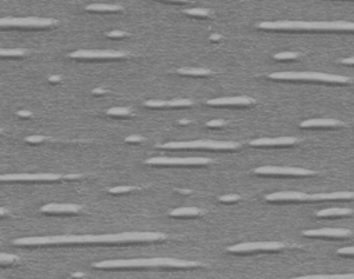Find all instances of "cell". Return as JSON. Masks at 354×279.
Instances as JSON below:
<instances>
[{"instance_id":"cell-1","label":"cell","mask_w":354,"mask_h":279,"mask_svg":"<svg viewBox=\"0 0 354 279\" xmlns=\"http://www.w3.org/2000/svg\"><path fill=\"white\" fill-rule=\"evenodd\" d=\"M166 235L160 232H119L101 235H55V236H29L13 240L15 246H69V245H109V243H139L158 242Z\"/></svg>"},{"instance_id":"cell-2","label":"cell","mask_w":354,"mask_h":279,"mask_svg":"<svg viewBox=\"0 0 354 279\" xmlns=\"http://www.w3.org/2000/svg\"><path fill=\"white\" fill-rule=\"evenodd\" d=\"M100 270H130V268H195L201 266L197 261H186L172 257H152V259L105 260L93 264Z\"/></svg>"},{"instance_id":"cell-3","label":"cell","mask_w":354,"mask_h":279,"mask_svg":"<svg viewBox=\"0 0 354 279\" xmlns=\"http://www.w3.org/2000/svg\"><path fill=\"white\" fill-rule=\"evenodd\" d=\"M260 29L273 31H353V22L345 21H278V22H260Z\"/></svg>"},{"instance_id":"cell-4","label":"cell","mask_w":354,"mask_h":279,"mask_svg":"<svg viewBox=\"0 0 354 279\" xmlns=\"http://www.w3.org/2000/svg\"><path fill=\"white\" fill-rule=\"evenodd\" d=\"M274 80H307V82H324V83H352L346 76L329 75L318 72H274L268 75Z\"/></svg>"},{"instance_id":"cell-5","label":"cell","mask_w":354,"mask_h":279,"mask_svg":"<svg viewBox=\"0 0 354 279\" xmlns=\"http://www.w3.org/2000/svg\"><path fill=\"white\" fill-rule=\"evenodd\" d=\"M160 149H224V151H231V149H238L240 144L233 142V141H181V142H167L159 145Z\"/></svg>"},{"instance_id":"cell-6","label":"cell","mask_w":354,"mask_h":279,"mask_svg":"<svg viewBox=\"0 0 354 279\" xmlns=\"http://www.w3.org/2000/svg\"><path fill=\"white\" fill-rule=\"evenodd\" d=\"M285 245L281 242H245L238 245L227 247L228 253L244 254V253H257V252H278L284 250Z\"/></svg>"},{"instance_id":"cell-7","label":"cell","mask_w":354,"mask_h":279,"mask_svg":"<svg viewBox=\"0 0 354 279\" xmlns=\"http://www.w3.org/2000/svg\"><path fill=\"white\" fill-rule=\"evenodd\" d=\"M57 24V21L51 18H0V28H49Z\"/></svg>"},{"instance_id":"cell-8","label":"cell","mask_w":354,"mask_h":279,"mask_svg":"<svg viewBox=\"0 0 354 279\" xmlns=\"http://www.w3.org/2000/svg\"><path fill=\"white\" fill-rule=\"evenodd\" d=\"M147 165L152 166H205L212 163L207 158H150L146 160Z\"/></svg>"},{"instance_id":"cell-9","label":"cell","mask_w":354,"mask_h":279,"mask_svg":"<svg viewBox=\"0 0 354 279\" xmlns=\"http://www.w3.org/2000/svg\"><path fill=\"white\" fill-rule=\"evenodd\" d=\"M252 173L260 176H291V177H308L315 176V172L303 167H282V166H261L254 169Z\"/></svg>"},{"instance_id":"cell-10","label":"cell","mask_w":354,"mask_h":279,"mask_svg":"<svg viewBox=\"0 0 354 279\" xmlns=\"http://www.w3.org/2000/svg\"><path fill=\"white\" fill-rule=\"evenodd\" d=\"M62 179L60 174H1L0 183H51Z\"/></svg>"},{"instance_id":"cell-11","label":"cell","mask_w":354,"mask_h":279,"mask_svg":"<svg viewBox=\"0 0 354 279\" xmlns=\"http://www.w3.org/2000/svg\"><path fill=\"white\" fill-rule=\"evenodd\" d=\"M71 58L78 60H118L123 58L126 54L114 50H78L69 54Z\"/></svg>"},{"instance_id":"cell-12","label":"cell","mask_w":354,"mask_h":279,"mask_svg":"<svg viewBox=\"0 0 354 279\" xmlns=\"http://www.w3.org/2000/svg\"><path fill=\"white\" fill-rule=\"evenodd\" d=\"M304 236L308 238H350L352 231L343 228H320V230H306Z\"/></svg>"},{"instance_id":"cell-13","label":"cell","mask_w":354,"mask_h":279,"mask_svg":"<svg viewBox=\"0 0 354 279\" xmlns=\"http://www.w3.org/2000/svg\"><path fill=\"white\" fill-rule=\"evenodd\" d=\"M80 210L82 206L74 203H49L40 209V212L46 214H76Z\"/></svg>"},{"instance_id":"cell-14","label":"cell","mask_w":354,"mask_h":279,"mask_svg":"<svg viewBox=\"0 0 354 279\" xmlns=\"http://www.w3.org/2000/svg\"><path fill=\"white\" fill-rule=\"evenodd\" d=\"M308 193L289 191V192H274L266 195L267 202H306Z\"/></svg>"},{"instance_id":"cell-15","label":"cell","mask_w":354,"mask_h":279,"mask_svg":"<svg viewBox=\"0 0 354 279\" xmlns=\"http://www.w3.org/2000/svg\"><path fill=\"white\" fill-rule=\"evenodd\" d=\"M207 105L213 106H247L252 105L253 100L251 97L242 95V97H224V98H214L206 101Z\"/></svg>"},{"instance_id":"cell-16","label":"cell","mask_w":354,"mask_h":279,"mask_svg":"<svg viewBox=\"0 0 354 279\" xmlns=\"http://www.w3.org/2000/svg\"><path fill=\"white\" fill-rule=\"evenodd\" d=\"M298 142L296 137H278V139H257L251 141L252 146H287L295 145Z\"/></svg>"},{"instance_id":"cell-17","label":"cell","mask_w":354,"mask_h":279,"mask_svg":"<svg viewBox=\"0 0 354 279\" xmlns=\"http://www.w3.org/2000/svg\"><path fill=\"white\" fill-rule=\"evenodd\" d=\"M193 101L184 100V98H179V100L172 101H156L150 100L146 102V106L148 108H174V106H191Z\"/></svg>"},{"instance_id":"cell-18","label":"cell","mask_w":354,"mask_h":279,"mask_svg":"<svg viewBox=\"0 0 354 279\" xmlns=\"http://www.w3.org/2000/svg\"><path fill=\"white\" fill-rule=\"evenodd\" d=\"M353 192L343 191V192H331V193H313L308 195L307 200H336V199H352Z\"/></svg>"},{"instance_id":"cell-19","label":"cell","mask_w":354,"mask_h":279,"mask_svg":"<svg viewBox=\"0 0 354 279\" xmlns=\"http://www.w3.org/2000/svg\"><path fill=\"white\" fill-rule=\"evenodd\" d=\"M342 122L336 119H308L302 122L301 127L310 129V127H341Z\"/></svg>"},{"instance_id":"cell-20","label":"cell","mask_w":354,"mask_h":279,"mask_svg":"<svg viewBox=\"0 0 354 279\" xmlns=\"http://www.w3.org/2000/svg\"><path fill=\"white\" fill-rule=\"evenodd\" d=\"M170 217H198L202 216V210L198 207H180L169 213Z\"/></svg>"},{"instance_id":"cell-21","label":"cell","mask_w":354,"mask_h":279,"mask_svg":"<svg viewBox=\"0 0 354 279\" xmlns=\"http://www.w3.org/2000/svg\"><path fill=\"white\" fill-rule=\"evenodd\" d=\"M87 11H96V13H116V11H122V7L116 6V4H102V3H94V4H89L86 6Z\"/></svg>"},{"instance_id":"cell-22","label":"cell","mask_w":354,"mask_h":279,"mask_svg":"<svg viewBox=\"0 0 354 279\" xmlns=\"http://www.w3.org/2000/svg\"><path fill=\"white\" fill-rule=\"evenodd\" d=\"M350 209H325L317 213V217H342V216H352Z\"/></svg>"},{"instance_id":"cell-23","label":"cell","mask_w":354,"mask_h":279,"mask_svg":"<svg viewBox=\"0 0 354 279\" xmlns=\"http://www.w3.org/2000/svg\"><path fill=\"white\" fill-rule=\"evenodd\" d=\"M177 73L186 75V76H207V75H212V71L206 68H180Z\"/></svg>"},{"instance_id":"cell-24","label":"cell","mask_w":354,"mask_h":279,"mask_svg":"<svg viewBox=\"0 0 354 279\" xmlns=\"http://www.w3.org/2000/svg\"><path fill=\"white\" fill-rule=\"evenodd\" d=\"M25 53V48H0V57H22Z\"/></svg>"},{"instance_id":"cell-25","label":"cell","mask_w":354,"mask_h":279,"mask_svg":"<svg viewBox=\"0 0 354 279\" xmlns=\"http://www.w3.org/2000/svg\"><path fill=\"white\" fill-rule=\"evenodd\" d=\"M15 261H18V257L14 254H7V253H0V266H10Z\"/></svg>"},{"instance_id":"cell-26","label":"cell","mask_w":354,"mask_h":279,"mask_svg":"<svg viewBox=\"0 0 354 279\" xmlns=\"http://www.w3.org/2000/svg\"><path fill=\"white\" fill-rule=\"evenodd\" d=\"M108 116H129L130 109L129 108H109L107 111Z\"/></svg>"},{"instance_id":"cell-27","label":"cell","mask_w":354,"mask_h":279,"mask_svg":"<svg viewBox=\"0 0 354 279\" xmlns=\"http://www.w3.org/2000/svg\"><path fill=\"white\" fill-rule=\"evenodd\" d=\"M188 15H194V17H209L210 11L206 8H188L184 11Z\"/></svg>"},{"instance_id":"cell-28","label":"cell","mask_w":354,"mask_h":279,"mask_svg":"<svg viewBox=\"0 0 354 279\" xmlns=\"http://www.w3.org/2000/svg\"><path fill=\"white\" fill-rule=\"evenodd\" d=\"M299 57V53H294V51H284V53L275 54V60H296Z\"/></svg>"},{"instance_id":"cell-29","label":"cell","mask_w":354,"mask_h":279,"mask_svg":"<svg viewBox=\"0 0 354 279\" xmlns=\"http://www.w3.org/2000/svg\"><path fill=\"white\" fill-rule=\"evenodd\" d=\"M133 191V186H115V188H109L108 193L112 195H120V193H129Z\"/></svg>"},{"instance_id":"cell-30","label":"cell","mask_w":354,"mask_h":279,"mask_svg":"<svg viewBox=\"0 0 354 279\" xmlns=\"http://www.w3.org/2000/svg\"><path fill=\"white\" fill-rule=\"evenodd\" d=\"M47 137H45V136H29V137H27L25 139V141L27 142H29V144H40V142H43V141H47Z\"/></svg>"},{"instance_id":"cell-31","label":"cell","mask_w":354,"mask_h":279,"mask_svg":"<svg viewBox=\"0 0 354 279\" xmlns=\"http://www.w3.org/2000/svg\"><path fill=\"white\" fill-rule=\"evenodd\" d=\"M240 199V195H223V196H220V202H224V203H235Z\"/></svg>"},{"instance_id":"cell-32","label":"cell","mask_w":354,"mask_h":279,"mask_svg":"<svg viewBox=\"0 0 354 279\" xmlns=\"http://www.w3.org/2000/svg\"><path fill=\"white\" fill-rule=\"evenodd\" d=\"M331 279V278H353V275H348V277H342V275H335V277H331V275H314V277H303V279Z\"/></svg>"},{"instance_id":"cell-33","label":"cell","mask_w":354,"mask_h":279,"mask_svg":"<svg viewBox=\"0 0 354 279\" xmlns=\"http://www.w3.org/2000/svg\"><path fill=\"white\" fill-rule=\"evenodd\" d=\"M227 125V122L226 120H220V119H216V120H210V122H207L206 123V127H223Z\"/></svg>"},{"instance_id":"cell-34","label":"cell","mask_w":354,"mask_h":279,"mask_svg":"<svg viewBox=\"0 0 354 279\" xmlns=\"http://www.w3.org/2000/svg\"><path fill=\"white\" fill-rule=\"evenodd\" d=\"M125 141H126L127 144H136V142H143V141H146V139L144 137H141V136H129V137H126L125 139Z\"/></svg>"},{"instance_id":"cell-35","label":"cell","mask_w":354,"mask_h":279,"mask_svg":"<svg viewBox=\"0 0 354 279\" xmlns=\"http://www.w3.org/2000/svg\"><path fill=\"white\" fill-rule=\"evenodd\" d=\"M338 254H342V256H349L352 257L354 254V249L350 246V247H343V249H339L338 250Z\"/></svg>"},{"instance_id":"cell-36","label":"cell","mask_w":354,"mask_h":279,"mask_svg":"<svg viewBox=\"0 0 354 279\" xmlns=\"http://www.w3.org/2000/svg\"><path fill=\"white\" fill-rule=\"evenodd\" d=\"M107 36L108 38H125L126 34L122 32V31H112V32H108Z\"/></svg>"},{"instance_id":"cell-37","label":"cell","mask_w":354,"mask_h":279,"mask_svg":"<svg viewBox=\"0 0 354 279\" xmlns=\"http://www.w3.org/2000/svg\"><path fill=\"white\" fill-rule=\"evenodd\" d=\"M342 64H348V65H353L354 64V58L353 57H350V58H343V60H341Z\"/></svg>"},{"instance_id":"cell-38","label":"cell","mask_w":354,"mask_h":279,"mask_svg":"<svg viewBox=\"0 0 354 279\" xmlns=\"http://www.w3.org/2000/svg\"><path fill=\"white\" fill-rule=\"evenodd\" d=\"M18 116H21V118H31V116H32V113L25 112V111H20V112H18Z\"/></svg>"},{"instance_id":"cell-39","label":"cell","mask_w":354,"mask_h":279,"mask_svg":"<svg viewBox=\"0 0 354 279\" xmlns=\"http://www.w3.org/2000/svg\"><path fill=\"white\" fill-rule=\"evenodd\" d=\"M107 92L104 90V89H96V90H93V94L94 95H101V94H105Z\"/></svg>"},{"instance_id":"cell-40","label":"cell","mask_w":354,"mask_h":279,"mask_svg":"<svg viewBox=\"0 0 354 279\" xmlns=\"http://www.w3.org/2000/svg\"><path fill=\"white\" fill-rule=\"evenodd\" d=\"M49 80H50L51 83H57V82H60L61 78L60 76H50V78H49Z\"/></svg>"},{"instance_id":"cell-41","label":"cell","mask_w":354,"mask_h":279,"mask_svg":"<svg viewBox=\"0 0 354 279\" xmlns=\"http://www.w3.org/2000/svg\"><path fill=\"white\" fill-rule=\"evenodd\" d=\"M80 176H78V174H69V176H65V179L67 180H76L79 179Z\"/></svg>"},{"instance_id":"cell-42","label":"cell","mask_w":354,"mask_h":279,"mask_svg":"<svg viewBox=\"0 0 354 279\" xmlns=\"http://www.w3.org/2000/svg\"><path fill=\"white\" fill-rule=\"evenodd\" d=\"M221 39V35H212L210 36V40H220Z\"/></svg>"},{"instance_id":"cell-43","label":"cell","mask_w":354,"mask_h":279,"mask_svg":"<svg viewBox=\"0 0 354 279\" xmlns=\"http://www.w3.org/2000/svg\"><path fill=\"white\" fill-rule=\"evenodd\" d=\"M7 214V210L6 209H3V207H0V217H3V216H6Z\"/></svg>"},{"instance_id":"cell-44","label":"cell","mask_w":354,"mask_h":279,"mask_svg":"<svg viewBox=\"0 0 354 279\" xmlns=\"http://www.w3.org/2000/svg\"><path fill=\"white\" fill-rule=\"evenodd\" d=\"M160 1H180V3H186L188 0H160Z\"/></svg>"},{"instance_id":"cell-45","label":"cell","mask_w":354,"mask_h":279,"mask_svg":"<svg viewBox=\"0 0 354 279\" xmlns=\"http://www.w3.org/2000/svg\"><path fill=\"white\" fill-rule=\"evenodd\" d=\"M179 192L180 193H191V191H190V189H180Z\"/></svg>"},{"instance_id":"cell-46","label":"cell","mask_w":354,"mask_h":279,"mask_svg":"<svg viewBox=\"0 0 354 279\" xmlns=\"http://www.w3.org/2000/svg\"><path fill=\"white\" fill-rule=\"evenodd\" d=\"M72 277H83V274H72Z\"/></svg>"},{"instance_id":"cell-47","label":"cell","mask_w":354,"mask_h":279,"mask_svg":"<svg viewBox=\"0 0 354 279\" xmlns=\"http://www.w3.org/2000/svg\"><path fill=\"white\" fill-rule=\"evenodd\" d=\"M180 123H181V125H187V123H188V120H181Z\"/></svg>"},{"instance_id":"cell-48","label":"cell","mask_w":354,"mask_h":279,"mask_svg":"<svg viewBox=\"0 0 354 279\" xmlns=\"http://www.w3.org/2000/svg\"><path fill=\"white\" fill-rule=\"evenodd\" d=\"M0 133H1V129H0Z\"/></svg>"}]
</instances>
